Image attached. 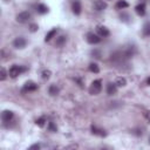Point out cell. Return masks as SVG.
Returning <instances> with one entry per match:
<instances>
[{
    "mask_svg": "<svg viewBox=\"0 0 150 150\" xmlns=\"http://www.w3.org/2000/svg\"><path fill=\"white\" fill-rule=\"evenodd\" d=\"M134 47H129V48H125L123 50H117L112 55H111V60L115 61V62H123L128 59H130L132 55H134Z\"/></svg>",
    "mask_w": 150,
    "mask_h": 150,
    "instance_id": "cell-1",
    "label": "cell"
},
{
    "mask_svg": "<svg viewBox=\"0 0 150 150\" xmlns=\"http://www.w3.org/2000/svg\"><path fill=\"white\" fill-rule=\"evenodd\" d=\"M23 71H26V68H25V67L18 66V64H13V66L9 68V70H8V75H9L11 77L15 79V77H18L19 75H21Z\"/></svg>",
    "mask_w": 150,
    "mask_h": 150,
    "instance_id": "cell-2",
    "label": "cell"
},
{
    "mask_svg": "<svg viewBox=\"0 0 150 150\" xmlns=\"http://www.w3.org/2000/svg\"><path fill=\"white\" fill-rule=\"evenodd\" d=\"M101 89H102V81L95 80L91 82V84L89 87V94L90 95H97L101 93Z\"/></svg>",
    "mask_w": 150,
    "mask_h": 150,
    "instance_id": "cell-3",
    "label": "cell"
},
{
    "mask_svg": "<svg viewBox=\"0 0 150 150\" xmlns=\"http://www.w3.org/2000/svg\"><path fill=\"white\" fill-rule=\"evenodd\" d=\"M30 18H32V15L29 12H21L16 15V21L19 23H26L30 20Z\"/></svg>",
    "mask_w": 150,
    "mask_h": 150,
    "instance_id": "cell-4",
    "label": "cell"
},
{
    "mask_svg": "<svg viewBox=\"0 0 150 150\" xmlns=\"http://www.w3.org/2000/svg\"><path fill=\"white\" fill-rule=\"evenodd\" d=\"M26 45H27V41H26V39L22 38V36H19V38H16V39L13 41V46H14L15 48H18V49L25 48Z\"/></svg>",
    "mask_w": 150,
    "mask_h": 150,
    "instance_id": "cell-5",
    "label": "cell"
},
{
    "mask_svg": "<svg viewBox=\"0 0 150 150\" xmlns=\"http://www.w3.org/2000/svg\"><path fill=\"white\" fill-rule=\"evenodd\" d=\"M87 41L90 43V45H96L101 41V38L100 35L97 34H94V33H88L87 34Z\"/></svg>",
    "mask_w": 150,
    "mask_h": 150,
    "instance_id": "cell-6",
    "label": "cell"
},
{
    "mask_svg": "<svg viewBox=\"0 0 150 150\" xmlns=\"http://www.w3.org/2000/svg\"><path fill=\"white\" fill-rule=\"evenodd\" d=\"M38 89V84L33 81H27L25 84H23V91H34Z\"/></svg>",
    "mask_w": 150,
    "mask_h": 150,
    "instance_id": "cell-7",
    "label": "cell"
},
{
    "mask_svg": "<svg viewBox=\"0 0 150 150\" xmlns=\"http://www.w3.org/2000/svg\"><path fill=\"white\" fill-rule=\"evenodd\" d=\"M71 9H73V13L75 15H80L81 14V11H82V6H81V2L80 0H74L73 1V5H71Z\"/></svg>",
    "mask_w": 150,
    "mask_h": 150,
    "instance_id": "cell-8",
    "label": "cell"
},
{
    "mask_svg": "<svg viewBox=\"0 0 150 150\" xmlns=\"http://www.w3.org/2000/svg\"><path fill=\"white\" fill-rule=\"evenodd\" d=\"M13 116H14V114H13V111H11V110H4V111L1 112V120H2L4 122H9V121H12Z\"/></svg>",
    "mask_w": 150,
    "mask_h": 150,
    "instance_id": "cell-9",
    "label": "cell"
},
{
    "mask_svg": "<svg viewBox=\"0 0 150 150\" xmlns=\"http://www.w3.org/2000/svg\"><path fill=\"white\" fill-rule=\"evenodd\" d=\"M96 29H97L98 35L102 36V38H107V36H109V34H110L109 29H108L107 27H104V26H97Z\"/></svg>",
    "mask_w": 150,
    "mask_h": 150,
    "instance_id": "cell-10",
    "label": "cell"
},
{
    "mask_svg": "<svg viewBox=\"0 0 150 150\" xmlns=\"http://www.w3.org/2000/svg\"><path fill=\"white\" fill-rule=\"evenodd\" d=\"M94 6H95V9H97V11H104L107 8V4L103 0H95Z\"/></svg>",
    "mask_w": 150,
    "mask_h": 150,
    "instance_id": "cell-11",
    "label": "cell"
},
{
    "mask_svg": "<svg viewBox=\"0 0 150 150\" xmlns=\"http://www.w3.org/2000/svg\"><path fill=\"white\" fill-rule=\"evenodd\" d=\"M107 93H108V95H115L117 93V86H116V83H109L107 86Z\"/></svg>",
    "mask_w": 150,
    "mask_h": 150,
    "instance_id": "cell-12",
    "label": "cell"
},
{
    "mask_svg": "<svg viewBox=\"0 0 150 150\" xmlns=\"http://www.w3.org/2000/svg\"><path fill=\"white\" fill-rule=\"evenodd\" d=\"M91 132H93L94 135H97V136H101V137H103V136L107 135V132H105L103 129H100V128H97V127H95V125H91Z\"/></svg>",
    "mask_w": 150,
    "mask_h": 150,
    "instance_id": "cell-13",
    "label": "cell"
},
{
    "mask_svg": "<svg viewBox=\"0 0 150 150\" xmlns=\"http://www.w3.org/2000/svg\"><path fill=\"white\" fill-rule=\"evenodd\" d=\"M66 41H67V36L64 35H60L56 38V41H55V46L56 47H62L66 45Z\"/></svg>",
    "mask_w": 150,
    "mask_h": 150,
    "instance_id": "cell-14",
    "label": "cell"
},
{
    "mask_svg": "<svg viewBox=\"0 0 150 150\" xmlns=\"http://www.w3.org/2000/svg\"><path fill=\"white\" fill-rule=\"evenodd\" d=\"M135 9H136V13H137L138 15L143 16V15L145 14V4H139V5H137Z\"/></svg>",
    "mask_w": 150,
    "mask_h": 150,
    "instance_id": "cell-15",
    "label": "cell"
},
{
    "mask_svg": "<svg viewBox=\"0 0 150 150\" xmlns=\"http://www.w3.org/2000/svg\"><path fill=\"white\" fill-rule=\"evenodd\" d=\"M59 91H60V89H59V87H57L56 84H52V86L49 87V89H48V93H49L52 96L57 95V94H59Z\"/></svg>",
    "mask_w": 150,
    "mask_h": 150,
    "instance_id": "cell-16",
    "label": "cell"
},
{
    "mask_svg": "<svg viewBox=\"0 0 150 150\" xmlns=\"http://www.w3.org/2000/svg\"><path fill=\"white\" fill-rule=\"evenodd\" d=\"M36 11H38V13H40V14H45V13L48 12V7H47L46 5H43V4H39V5L36 6Z\"/></svg>",
    "mask_w": 150,
    "mask_h": 150,
    "instance_id": "cell-17",
    "label": "cell"
},
{
    "mask_svg": "<svg viewBox=\"0 0 150 150\" xmlns=\"http://www.w3.org/2000/svg\"><path fill=\"white\" fill-rule=\"evenodd\" d=\"M128 6H129V4L125 0H118L117 4H116V8L117 9H123V8H127Z\"/></svg>",
    "mask_w": 150,
    "mask_h": 150,
    "instance_id": "cell-18",
    "label": "cell"
},
{
    "mask_svg": "<svg viewBox=\"0 0 150 150\" xmlns=\"http://www.w3.org/2000/svg\"><path fill=\"white\" fill-rule=\"evenodd\" d=\"M143 34L145 36H150V21L145 22V25L143 26Z\"/></svg>",
    "mask_w": 150,
    "mask_h": 150,
    "instance_id": "cell-19",
    "label": "cell"
},
{
    "mask_svg": "<svg viewBox=\"0 0 150 150\" xmlns=\"http://www.w3.org/2000/svg\"><path fill=\"white\" fill-rule=\"evenodd\" d=\"M56 32H57V29H56V28H54V29H52L50 32H48V34L46 35L45 40H46V41H49L52 38H54V36L56 35Z\"/></svg>",
    "mask_w": 150,
    "mask_h": 150,
    "instance_id": "cell-20",
    "label": "cell"
},
{
    "mask_svg": "<svg viewBox=\"0 0 150 150\" xmlns=\"http://www.w3.org/2000/svg\"><path fill=\"white\" fill-rule=\"evenodd\" d=\"M115 83H116L117 87H124V86L127 84V81H125L124 77H117V80H116Z\"/></svg>",
    "mask_w": 150,
    "mask_h": 150,
    "instance_id": "cell-21",
    "label": "cell"
},
{
    "mask_svg": "<svg viewBox=\"0 0 150 150\" xmlns=\"http://www.w3.org/2000/svg\"><path fill=\"white\" fill-rule=\"evenodd\" d=\"M89 70H90L91 73L97 74V73L100 71V68H98V66H97L96 63H90V64H89Z\"/></svg>",
    "mask_w": 150,
    "mask_h": 150,
    "instance_id": "cell-22",
    "label": "cell"
},
{
    "mask_svg": "<svg viewBox=\"0 0 150 150\" xmlns=\"http://www.w3.org/2000/svg\"><path fill=\"white\" fill-rule=\"evenodd\" d=\"M48 130L52 131V132H56V131H57V128H56V125H55L53 122H49V123H48Z\"/></svg>",
    "mask_w": 150,
    "mask_h": 150,
    "instance_id": "cell-23",
    "label": "cell"
},
{
    "mask_svg": "<svg viewBox=\"0 0 150 150\" xmlns=\"http://www.w3.org/2000/svg\"><path fill=\"white\" fill-rule=\"evenodd\" d=\"M45 122H46V118L45 117H40V118H38L36 120V125H39V127H43L45 125Z\"/></svg>",
    "mask_w": 150,
    "mask_h": 150,
    "instance_id": "cell-24",
    "label": "cell"
},
{
    "mask_svg": "<svg viewBox=\"0 0 150 150\" xmlns=\"http://www.w3.org/2000/svg\"><path fill=\"white\" fill-rule=\"evenodd\" d=\"M6 76H7V71L5 68H1V73H0V80L1 81H5L6 80Z\"/></svg>",
    "mask_w": 150,
    "mask_h": 150,
    "instance_id": "cell-25",
    "label": "cell"
},
{
    "mask_svg": "<svg viewBox=\"0 0 150 150\" xmlns=\"http://www.w3.org/2000/svg\"><path fill=\"white\" fill-rule=\"evenodd\" d=\"M50 77V71L49 70H45L43 73H42V79L43 80H48Z\"/></svg>",
    "mask_w": 150,
    "mask_h": 150,
    "instance_id": "cell-26",
    "label": "cell"
},
{
    "mask_svg": "<svg viewBox=\"0 0 150 150\" xmlns=\"http://www.w3.org/2000/svg\"><path fill=\"white\" fill-rule=\"evenodd\" d=\"M38 28H39V26H38L36 23H32V25L29 26V30H30V32H36Z\"/></svg>",
    "mask_w": 150,
    "mask_h": 150,
    "instance_id": "cell-27",
    "label": "cell"
},
{
    "mask_svg": "<svg viewBox=\"0 0 150 150\" xmlns=\"http://www.w3.org/2000/svg\"><path fill=\"white\" fill-rule=\"evenodd\" d=\"M91 54H93V55H95V57H96V59H100V57H101V52H100V50H93V52H91Z\"/></svg>",
    "mask_w": 150,
    "mask_h": 150,
    "instance_id": "cell-28",
    "label": "cell"
},
{
    "mask_svg": "<svg viewBox=\"0 0 150 150\" xmlns=\"http://www.w3.org/2000/svg\"><path fill=\"white\" fill-rule=\"evenodd\" d=\"M144 117L146 118V121L150 123V110H146L145 112H144Z\"/></svg>",
    "mask_w": 150,
    "mask_h": 150,
    "instance_id": "cell-29",
    "label": "cell"
},
{
    "mask_svg": "<svg viewBox=\"0 0 150 150\" xmlns=\"http://www.w3.org/2000/svg\"><path fill=\"white\" fill-rule=\"evenodd\" d=\"M29 149L30 150H33V149H40V144H33L32 146H29Z\"/></svg>",
    "mask_w": 150,
    "mask_h": 150,
    "instance_id": "cell-30",
    "label": "cell"
},
{
    "mask_svg": "<svg viewBox=\"0 0 150 150\" xmlns=\"http://www.w3.org/2000/svg\"><path fill=\"white\" fill-rule=\"evenodd\" d=\"M146 83H148V86H150V77L146 80Z\"/></svg>",
    "mask_w": 150,
    "mask_h": 150,
    "instance_id": "cell-31",
    "label": "cell"
},
{
    "mask_svg": "<svg viewBox=\"0 0 150 150\" xmlns=\"http://www.w3.org/2000/svg\"><path fill=\"white\" fill-rule=\"evenodd\" d=\"M4 1H5V2H8V1H9V0H4Z\"/></svg>",
    "mask_w": 150,
    "mask_h": 150,
    "instance_id": "cell-32",
    "label": "cell"
}]
</instances>
